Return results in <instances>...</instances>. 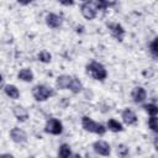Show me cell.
I'll return each mask as SVG.
<instances>
[{"mask_svg":"<svg viewBox=\"0 0 158 158\" xmlns=\"http://www.w3.org/2000/svg\"><path fill=\"white\" fill-rule=\"evenodd\" d=\"M86 73L95 80H104L107 77L106 68L96 60H93L89 64H86Z\"/></svg>","mask_w":158,"mask_h":158,"instance_id":"obj_1","label":"cell"},{"mask_svg":"<svg viewBox=\"0 0 158 158\" xmlns=\"http://www.w3.org/2000/svg\"><path fill=\"white\" fill-rule=\"evenodd\" d=\"M81 127L88 131V132H91V133H96L99 136H102L105 135L106 132V127L99 122H95L91 117L89 116H83L81 117Z\"/></svg>","mask_w":158,"mask_h":158,"instance_id":"obj_2","label":"cell"},{"mask_svg":"<svg viewBox=\"0 0 158 158\" xmlns=\"http://www.w3.org/2000/svg\"><path fill=\"white\" fill-rule=\"evenodd\" d=\"M32 95L36 101H46L47 99H49L51 96L54 95V91L52 88H49L47 85L38 84L32 88Z\"/></svg>","mask_w":158,"mask_h":158,"instance_id":"obj_3","label":"cell"},{"mask_svg":"<svg viewBox=\"0 0 158 158\" xmlns=\"http://www.w3.org/2000/svg\"><path fill=\"white\" fill-rule=\"evenodd\" d=\"M44 131L47 133H51V135H54V136H58L63 132V125L59 120L57 118H49L47 122H46V126H44Z\"/></svg>","mask_w":158,"mask_h":158,"instance_id":"obj_4","label":"cell"},{"mask_svg":"<svg viewBox=\"0 0 158 158\" xmlns=\"http://www.w3.org/2000/svg\"><path fill=\"white\" fill-rule=\"evenodd\" d=\"M93 149H94L95 153H98L100 156H105V157L110 156V153H111L110 144L107 142H105V141H101V139H99V141L93 143Z\"/></svg>","mask_w":158,"mask_h":158,"instance_id":"obj_5","label":"cell"},{"mask_svg":"<svg viewBox=\"0 0 158 158\" xmlns=\"http://www.w3.org/2000/svg\"><path fill=\"white\" fill-rule=\"evenodd\" d=\"M107 28L110 30V33L112 37H115L117 41H123L125 37V28L120 23H107Z\"/></svg>","mask_w":158,"mask_h":158,"instance_id":"obj_6","label":"cell"},{"mask_svg":"<svg viewBox=\"0 0 158 158\" xmlns=\"http://www.w3.org/2000/svg\"><path fill=\"white\" fill-rule=\"evenodd\" d=\"M10 137L15 143H25L27 141V135L23 130L19 127H14L10 131Z\"/></svg>","mask_w":158,"mask_h":158,"instance_id":"obj_7","label":"cell"},{"mask_svg":"<svg viewBox=\"0 0 158 158\" xmlns=\"http://www.w3.org/2000/svg\"><path fill=\"white\" fill-rule=\"evenodd\" d=\"M131 96H132V100L136 102V104H141L146 100L147 98V93H146V89L142 88V86H135L132 93H131Z\"/></svg>","mask_w":158,"mask_h":158,"instance_id":"obj_8","label":"cell"},{"mask_svg":"<svg viewBox=\"0 0 158 158\" xmlns=\"http://www.w3.org/2000/svg\"><path fill=\"white\" fill-rule=\"evenodd\" d=\"M121 117H122V121L126 123V125H135L136 122H137V116H136V114H135V111L132 110V109H130V107H126L123 111H122V114H121Z\"/></svg>","mask_w":158,"mask_h":158,"instance_id":"obj_9","label":"cell"},{"mask_svg":"<svg viewBox=\"0 0 158 158\" xmlns=\"http://www.w3.org/2000/svg\"><path fill=\"white\" fill-rule=\"evenodd\" d=\"M46 23L48 27L51 28H59L63 23V20L60 16L56 15V14H47L46 16Z\"/></svg>","mask_w":158,"mask_h":158,"instance_id":"obj_10","label":"cell"},{"mask_svg":"<svg viewBox=\"0 0 158 158\" xmlns=\"http://www.w3.org/2000/svg\"><path fill=\"white\" fill-rule=\"evenodd\" d=\"M80 12H81V15L86 19V20H94L95 19V16H96V10H95V7H93L90 4H88V2H85V4H83L81 6H80Z\"/></svg>","mask_w":158,"mask_h":158,"instance_id":"obj_11","label":"cell"},{"mask_svg":"<svg viewBox=\"0 0 158 158\" xmlns=\"http://www.w3.org/2000/svg\"><path fill=\"white\" fill-rule=\"evenodd\" d=\"M72 78L70 75H60L57 78L56 80V86L57 89H60V90H64V89H68L69 85H70V81H72Z\"/></svg>","mask_w":158,"mask_h":158,"instance_id":"obj_12","label":"cell"},{"mask_svg":"<svg viewBox=\"0 0 158 158\" xmlns=\"http://www.w3.org/2000/svg\"><path fill=\"white\" fill-rule=\"evenodd\" d=\"M12 114H14V116H15L19 121H21V122H23V121H26V120L28 118V111H27L23 106H14Z\"/></svg>","mask_w":158,"mask_h":158,"instance_id":"obj_13","label":"cell"},{"mask_svg":"<svg viewBox=\"0 0 158 158\" xmlns=\"http://www.w3.org/2000/svg\"><path fill=\"white\" fill-rule=\"evenodd\" d=\"M17 78L22 81H26V83H30L33 80V73L30 68H23L21 69L19 73H17Z\"/></svg>","mask_w":158,"mask_h":158,"instance_id":"obj_14","label":"cell"},{"mask_svg":"<svg viewBox=\"0 0 158 158\" xmlns=\"http://www.w3.org/2000/svg\"><path fill=\"white\" fill-rule=\"evenodd\" d=\"M4 91H5V94H6L10 99L16 100V99L20 98V91H19V89H17L15 85H12V84L5 85V86H4Z\"/></svg>","mask_w":158,"mask_h":158,"instance_id":"obj_15","label":"cell"},{"mask_svg":"<svg viewBox=\"0 0 158 158\" xmlns=\"http://www.w3.org/2000/svg\"><path fill=\"white\" fill-rule=\"evenodd\" d=\"M106 126H107V128H109L111 132H122V131H123L122 123L118 122V121L115 120V118H109Z\"/></svg>","mask_w":158,"mask_h":158,"instance_id":"obj_16","label":"cell"},{"mask_svg":"<svg viewBox=\"0 0 158 158\" xmlns=\"http://www.w3.org/2000/svg\"><path fill=\"white\" fill-rule=\"evenodd\" d=\"M73 94H79L81 90H83V84L81 81L78 79V78H72V81H70V85L68 88Z\"/></svg>","mask_w":158,"mask_h":158,"instance_id":"obj_17","label":"cell"},{"mask_svg":"<svg viewBox=\"0 0 158 158\" xmlns=\"http://www.w3.org/2000/svg\"><path fill=\"white\" fill-rule=\"evenodd\" d=\"M58 156L62 157V158H68L72 156V149H70V146L67 144V143H62L59 146V149H58Z\"/></svg>","mask_w":158,"mask_h":158,"instance_id":"obj_18","label":"cell"},{"mask_svg":"<svg viewBox=\"0 0 158 158\" xmlns=\"http://www.w3.org/2000/svg\"><path fill=\"white\" fill-rule=\"evenodd\" d=\"M143 109H144V111H146L148 115H151V116L158 115V106H157L156 104H153V102L143 105Z\"/></svg>","mask_w":158,"mask_h":158,"instance_id":"obj_19","label":"cell"},{"mask_svg":"<svg viewBox=\"0 0 158 158\" xmlns=\"http://www.w3.org/2000/svg\"><path fill=\"white\" fill-rule=\"evenodd\" d=\"M38 60L47 64V63H49L52 60V56H51V53L48 51H41L38 53Z\"/></svg>","mask_w":158,"mask_h":158,"instance_id":"obj_20","label":"cell"},{"mask_svg":"<svg viewBox=\"0 0 158 158\" xmlns=\"http://www.w3.org/2000/svg\"><path fill=\"white\" fill-rule=\"evenodd\" d=\"M148 126L153 132L158 133V117L157 116H151L148 118Z\"/></svg>","mask_w":158,"mask_h":158,"instance_id":"obj_21","label":"cell"},{"mask_svg":"<svg viewBox=\"0 0 158 158\" xmlns=\"http://www.w3.org/2000/svg\"><path fill=\"white\" fill-rule=\"evenodd\" d=\"M149 51H151V53H152L154 57H158V37H156V38L151 42V44H149Z\"/></svg>","mask_w":158,"mask_h":158,"instance_id":"obj_22","label":"cell"},{"mask_svg":"<svg viewBox=\"0 0 158 158\" xmlns=\"http://www.w3.org/2000/svg\"><path fill=\"white\" fill-rule=\"evenodd\" d=\"M95 6L98 10H105L107 6H110V2H109V0H96Z\"/></svg>","mask_w":158,"mask_h":158,"instance_id":"obj_23","label":"cell"},{"mask_svg":"<svg viewBox=\"0 0 158 158\" xmlns=\"http://www.w3.org/2000/svg\"><path fill=\"white\" fill-rule=\"evenodd\" d=\"M128 153H130L128 147H126L125 144H120V146H117V154H118V156H121V157H126Z\"/></svg>","mask_w":158,"mask_h":158,"instance_id":"obj_24","label":"cell"},{"mask_svg":"<svg viewBox=\"0 0 158 158\" xmlns=\"http://www.w3.org/2000/svg\"><path fill=\"white\" fill-rule=\"evenodd\" d=\"M59 4L64 5V6H72L74 5V0H57Z\"/></svg>","mask_w":158,"mask_h":158,"instance_id":"obj_25","label":"cell"},{"mask_svg":"<svg viewBox=\"0 0 158 158\" xmlns=\"http://www.w3.org/2000/svg\"><path fill=\"white\" fill-rule=\"evenodd\" d=\"M19 4H21V5H27V4H30L32 0H16Z\"/></svg>","mask_w":158,"mask_h":158,"instance_id":"obj_26","label":"cell"},{"mask_svg":"<svg viewBox=\"0 0 158 158\" xmlns=\"http://www.w3.org/2000/svg\"><path fill=\"white\" fill-rule=\"evenodd\" d=\"M153 146H154V148H156V151L158 152V137H157V138H156V139L153 141Z\"/></svg>","mask_w":158,"mask_h":158,"instance_id":"obj_27","label":"cell"},{"mask_svg":"<svg viewBox=\"0 0 158 158\" xmlns=\"http://www.w3.org/2000/svg\"><path fill=\"white\" fill-rule=\"evenodd\" d=\"M81 1H84V2H86V1H90V0H81Z\"/></svg>","mask_w":158,"mask_h":158,"instance_id":"obj_28","label":"cell"}]
</instances>
